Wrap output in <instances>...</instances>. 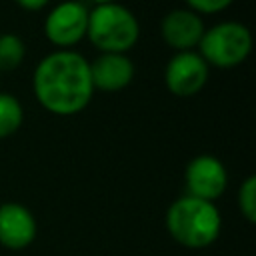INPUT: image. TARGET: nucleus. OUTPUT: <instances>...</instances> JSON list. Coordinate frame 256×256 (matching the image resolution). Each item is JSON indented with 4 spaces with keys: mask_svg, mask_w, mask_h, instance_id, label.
<instances>
[{
    "mask_svg": "<svg viewBox=\"0 0 256 256\" xmlns=\"http://www.w3.org/2000/svg\"><path fill=\"white\" fill-rule=\"evenodd\" d=\"M198 46L206 64L232 68L248 58L252 50V34L240 22H220L204 30Z\"/></svg>",
    "mask_w": 256,
    "mask_h": 256,
    "instance_id": "nucleus-4",
    "label": "nucleus"
},
{
    "mask_svg": "<svg viewBox=\"0 0 256 256\" xmlns=\"http://www.w3.org/2000/svg\"><path fill=\"white\" fill-rule=\"evenodd\" d=\"M90 64V78L94 90L118 92L134 78V64L122 52H102Z\"/></svg>",
    "mask_w": 256,
    "mask_h": 256,
    "instance_id": "nucleus-10",
    "label": "nucleus"
},
{
    "mask_svg": "<svg viewBox=\"0 0 256 256\" xmlns=\"http://www.w3.org/2000/svg\"><path fill=\"white\" fill-rule=\"evenodd\" d=\"M26 56V46L16 34H0V72L16 70Z\"/></svg>",
    "mask_w": 256,
    "mask_h": 256,
    "instance_id": "nucleus-12",
    "label": "nucleus"
},
{
    "mask_svg": "<svg viewBox=\"0 0 256 256\" xmlns=\"http://www.w3.org/2000/svg\"><path fill=\"white\" fill-rule=\"evenodd\" d=\"M92 2H94L96 6H102V4H112L114 0H92Z\"/></svg>",
    "mask_w": 256,
    "mask_h": 256,
    "instance_id": "nucleus-16",
    "label": "nucleus"
},
{
    "mask_svg": "<svg viewBox=\"0 0 256 256\" xmlns=\"http://www.w3.org/2000/svg\"><path fill=\"white\" fill-rule=\"evenodd\" d=\"M234 0H186V4L190 6V10H194L196 14H216L222 12L224 8H228Z\"/></svg>",
    "mask_w": 256,
    "mask_h": 256,
    "instance_id": "nucleus-14",
    "label": "nucleus"
},
{
    "mask_svg": "<svg viewBox=\"0 0 256 256\" xmlns=\"http://www.w3.org/2000/svg\"><path fill=\"white\" fill-rule=\"evenodd\" d=\"M24 10H40V8H44L50 0H16Z\"/></svg>",
    "mask_w": 256,
    "mask_h": 256,
    "instance_id": "nucleus-15",
    "label": "nucleus"
},
{
    "mask_svg": "<svg viewBox=\"0 0 256 256\" xmlns=\"http://www.w3.org/2000/svg\"><path fill=\"white\" fill-rule=\"evenodd\" d=\"M24 120V110L18 98L0 92V140L12 136Z\"/></svg>",
    "mask_w": 256,
    "mask_h": 256,
    "instance_id": "nucleus-11",
    "label": "nucleus"
},
{
    "mask_svg": "<svg viewBox=\"0 0 256 256\" xmlns=\"http://www.w3.org/2000/svg\"><path fill=\"white\" fill-rule=\"evenodd\" d=\"M88 40L100 52H126L130 50L138 36L140 26L136 16L122 4H102L88 12Z\"/></svg>",
    "mask_w": 256,
    "mask_h": 256,
    "instance_id": "nucleus-3",
    "label": "nucleus"
},
{
    "mask_svg": "<svg viewBox=\"0 0 256 256\" xmlns=\"http://www.w3.org/2000/svg\"><path fill=\"white\" fill-rule=\"evenodd\" d=\"M166 88L176 96H194L208 82V64L204 58L192 50L178 52L170 58L164 72Z\"/></svg>",
    "mask_w": 256,
    "mask_h": 256,
    "instance_id": "nucleus-6",
    "label": "nucleus"
},
{
    "mask_svg": "<svg viewBox=\"0 0 256 256\" xmlns=\"http://www.w3.org/2000/svg\"><path fill=\"white\" fill-rule=\"evenodd\" d=\"M86 28L88 10L82 2L76 0H66L52 8L44 22V32L48 40L62 50H68L70 46L78 44L86 36Z\"/></svg>",
    "mask_w": 256,
    "mask_h": 256,
    "instance_id": "nucleus-5",
    "label": "nucleus"
},
{
    "mask_svg": "<svg viewBox=\"0 0 256 256\" xmlns=\"http://www.w3.org/2000/svg\"><path fill=\"white\" fill-rule=\"evenodd\" d=\"M36 238V220L32 212L18 204L6 202L0 206V244L8 250H22Z\"/></svg>",
    "mask_w": 256,
    "mask_h": 256,
    "instance_id": "nucleus-9",
    "label": "nucleus"
},
{
    "mask_svg": "<svg viewBox=\"0 0 256 256\" xmlns=\"http://www.w3.org/2000/svg\"><path fill=\"white\" fill-rule=\"evenodd\" d=\"M168 234L184 248H206L218 236L222 218L214 202L196 196H180L166 212Z\"/></svg>",
    "mask_w": 256,
    "mask_h": 256,
    "instance_id": "nucleus-2",
    "label": "nucleus"
},
{
    "mask_svg": "<svg viewBox=\"0 0 256 256\" xmlns=\"http://www.w3.org/2000/svg\"><path fill=\"white\" fill-rule=\"evenodd\" d=\"M184 180L190 196L214 202L224 192L228 184V174L218 158L210 154H200L188 162Z\"/></svg>",
    "mask_w": 256,
    "mask_h": 256,
    "instance_id": "nucleus-7",
    "label": "nucleus"
},
{
    "mask_svg": "<svg viewBox=\"0 0 256 256\" xmlns=\"http://www.w3.org/2000/svg\"><path fill=\"white\" fill-rule=\"evenodd\" d=\"M204 30L206 28L202 18L190 8H176L168 12L160 24L162 38L168 46H172L178 52H186L198 46Z\"/></svg>",
    "mask_w": 256,
    "mask_h": 256,
    "instance_id": "nucleus-8",
    "label": "nucleus"
},
{
    "mask_svg": "<svg viewBox=\"0 0 256 256\" xmlns=\"http://www.w3.org/2000/svg\"><path fill=\"white\" fill-rule=\"evenodd\" d=\"M32 82L40 106L58 116L78 114L88 106L94 92L88 60L72 50H56L44 56Z\"/></svg>",
    "mask_w": 256,
    "mask_h": 256,
    "instance_id": "nucleus-1",
    "label": "nucleus"
},
{
    "mask_svg": "<svg viewBox=\"0 0 256 256\" xmlns=\"http://www.w3.org/2000/svg\"><path fill=\"white\" fill-rule=\"evenodd\" d=\"M238 206L242 216L254 224L256 222V176H248L238 192Z\"/></svg>",
    "mask_w": 256,
    "mask_h": 256,
    "instance_id": "nucleus-13",
    "label": "nucleus"
}]
</instances>
